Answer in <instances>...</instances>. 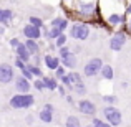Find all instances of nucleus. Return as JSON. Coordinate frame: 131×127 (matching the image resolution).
<instances>
[{
  "mask_svg": "<svg viewBox=\"0 0 131 127\" xmlns=\"http://www.w3.org/2000/svg\"><path fill=\"white\" fill-rule=\"evenodd\" d=\"M131 0H98L100 17L106 22L111 32L123 28L125 25V10Z\"/></svg>",
  "mask_w": 131,
  "mask_h": 127,
  "instance_id": "obj_1",
  "label": "nucleus"
},
{
  "mask_svg": "<svg viewBox=\"0 0 131 127\" xmlns=\"http://www.w3.org/2000/svg\"><path fill=\"white\" fill-rule=\"evenodd\" d=\"M71 12L80 20L91 22V20H95V18L100 17L98 0H73V3H71Z\"/></svg>",
  "mask_w": 131,
  "mask_h": 127,
  "instance_id": "obj_2",
  "label": "nucleus"
},
{
  "mask_svg": "<svg viewBox=\"0 0 131 127\" xmlns=\"http://www.w3.org/2000/svg\"><path fill=\"white\" fill-rule=\"evenodd\" d=\"M68 36L75 41H86L91 36V25L85 20H77V22L70 23Z\"/></svg>",
  "mask_w": 131,
  "mask_h": 127,
  "instance_id": "obj_3",
  "label": "nucleus"
},
{
  "mask_svg": "<svg viewBox=\"0 0 131 127\" xmlns=\"http://www.w3.org/2000/svg\"><path fill=\"white\" fill-rule=\"evenodd\" d=\"M35 96L32 92H17L10 97L8 106L12 109H28L35 104Z\"/></svg>",
  "mask_w": 131,
  "mask_h": 127,
  "instance_id": "obj_4",
  "label": "nucleus"
},
{
  "mask_svg": "<svg viewBox=\"0 0 131 127\" xmlns=\"http://www.w3.org/2000/svg\"><path fill=\"white\" fill-rule=\"evenodd\" d=\"M101 116L105 121H108L113 127H119L123 122V114L116 106H110V104H105V107L101 109Z\"/></svg>",
  "mask_w": 131,
  "mask_h": 127,
  "instance_id": "obj_5",
  "label": "nucleus"
},
{
  "mask_svg": "<svg viewBox=\"0 0 131 127\" xmlns=\"http://www.w3.org/2000/svg\"><path fill=\"white\" fill-rule=\"evenodd\" d=\"M126 41H128V33H126L123 28H119V30H115V32L111 33L108 46H110V50H111V51H115V53H119V51L125 48Z\"/></svg>",
  "mask_w": 131,
  "mask_h": 127,
  "instance_id": "obj_6",
  "label": "nucleus"
},
{
  "mask_svg": "<svg viewBox=\"0 0 131 127\" xmlns=\"http://www.w3.org/2000/svg\"><path fill=\"white\" fill-rule=\"evenodd\" d=\"M103 64H105V61H103L101 58H98V56L90 58L86 63H85V66H83V76H85V78L100 76V71H101Z\"/></svg>",
  "mask_w": 131,
  "mask_h": 127,
  "instance_id": "obj_7",
  "label": "nucleus"
},
{
  "mask_svg": "<svg viewBox=\"0 0 131 127\" xmlns=\"http://www.w3.org/2000/svg\"><path fill=\"white\" fill-rule=\"evenodd\" d=\"M77 109L80 114H83L85 117H95L96 114H98V107H96V104L91 101V99H86V97H81L80 101L77 102Z\"/></svg>",
  "mask_w": 131,
  "mask_h": 127,
  "instance_id": "obj_8",
  "label": "nucleus"
},
{
  "mask_svg": "<svg viewBox=\"0 0 131 127\" xmlns=\"http://www.w3.org/2000/svg\"><path fill=\"white\" fill-rule=\"evenodd\" d=\"M15 66L8 63H0V84H10L15 81Z\"/></svg>",
  "mask_w": 131,
  "mask_h": 127,
  "instance_id": "obj_9",
  "label": "nucleus"
},
{
  "mask_svg": "<svg viewBox=\"0 0 131 127\" xmlns=\"http://www.w3.org/2000/svg\"><path fill=\"white\" fill-rule=\"evenodd\" d=\"M22 35L25 36V38H32V40H43L42 28L32 25V23H27V25L22 28Z\"/></svg>",
  "mask_w": 131,
  "mask_h": 127,
  "instance_id": "obj_10",
  "label": "nucleus"
},
{
  "mask_svg": "<svg viewBox=\"0 0 131 127\" xmlns=\"http://www.w3.org/2000/svg\"><path fill=\"white\" fill-rule=\"evenodd\" d=\"M33 88L32 81L27 79V78H23L22 74L20 76L15 78V81H13V89H15L17 92H30V89Z\"/></svg>",
  "mask_w": 131,
  "mask_h": 127,
  "instance_id": "obj_11",
  "label": "nucleus"
},
{
  "mask_svg": "<svg viewBox=\"0 0 131 127\" xmlns=\"http://www.w3.org/2000/svg\"><path fill=\"white\" fill-rule=\"evenodd\" d=\"M43 64H45V68H47V69L55 71V69H57V68L61 64V58L58 56V54L47 53V54L43 56Z\"/></svg>",
  "mask_w": 131,
  "mask_h": 127,
  "instance_id": "obj_12",
  "label": "nucleus"
},
{
  "mask_svg": "<svg viewBox=\"0 0 131 127\" xmlns=\"http://www.w3.org/2000/svg\"><path fill=\"white\" fill-rule=\"evenodd\" d=\"M48 25L57 26V28H60L61 32H67V30L70 28V20H68V17H53Z\"/></svg>",
  "mask_w": 131,
  "mask_h": 127,
  "instance_id": "obj_13",
  "label": "nucleus"
},
{
  "mask_svg": "<svg viewBox=\"0 0 131 127\" xmlns=\"http://www.w3.org/2000/svg\"><path fill=\"white\" fill-rule=\"evenodd\" d=\"M13 18H15V12L12 8H2L0 7V25L8 26Z\"/></svg>",
  "mask_w": 131,
  "mask_h": 127,
  "instance_id": "obj_14",
  "label": "nucleus"
},
{
  "mask_svg": "<svg viewBox=\"0 0 131 127\" xmlns=\"http://www.w3.org/2000/svg\"><path fill=\"white\" fill-rule=\"evenodd\" d=\"M25 46L28 48V51L33 54H38L40 51H42V40H32V38H25Z\"/></svg>",
  "mask_w": 131,
  "mask_h": 127,
  "instance_id": "obj_15",
  "label": "nucleus"
},
{
  "mask_svg": "<svg viewBox=\"0 0 131 127\" xmlns=\"http://www.w3.org/2000/svg\"><path fill=\"white\" fill-rule=\"evenodd\" d=\"M13 51H15V54H17V56H20L25 63H30V61H32V53L28 51V48L25 46V43H23V41L20 43Z\"/></svg>",
  "mask_w": 131,
  "mask_h": 127,
  "instance_id": "obj_16",
  "label": "nucleus"
},
{
  "mask_svg": "<svg viewBox=\"0 0 131 127\" xmlns=\"http://www.w3.org/2000/svg\"><path fill=\"white\" fill-rule=\"evenodd\" d=\"M61 64H63L67 69H75L77 68V64H78V54H75V53H70V54H67V56H63L61 58Z\"/></svg>",
  "mask_w": 131,
  "mask_h": 127,
  "instance_id": "obj_17",
  "label": "nucleus"
},
{
  "mask_svg": "<svg viewBox=\"0 0 131 127\" xmlns=\"http://www.w3.org/2000/svg\"><path fill=\"white\" fill-rule=\"evenodd\" d=\"M100 76H101L105 81H113V79H115V69H113L111 64H110V63L103 64L101 71H100Z\"/></svg>",
  "mask_w": 131,
  "mask_h": 127,
  "instance_id": "obj_18",
  "label": "nucleus"
},
{
  "mask_svg": "<svg viewBox=\"0 0 131 127\" xmlns=\"http://www.w3.org/2000/svg\"><path fill=\"white\" fill-rule=\"evenodd\" d=\"M53 114H55V112H51V111H48V109L42 107L38 111V114H37V117H38V121L43 122V124H51V122H53Z\"/></svg>",
  "mask_w": 131,
  "mask_h": 127,
  "instance_id": "obj_19",
  "label": "nucleus"
},
{
  "mask_svg": "<svg viewBox=\"0 0 131 127\" xmlns=\"http://www.w3.org/2000/svg\"><path fill=\"white\" fill-rule=\"evenodd\" d=\"M43 81H45V86H47V91H57L58 86H60V79H57L55 76H48V74H45L43 76Z\"/></svg>",
  "mask_w": 131,
  "mask_h": 127,
  "instance_id": "obj_20",
  "label": "nucleus"
},
{
  "mask_svg": "<svg viewBox=\"0 0 131 127\" xmlns=\"http://www.w3.org/2000/svg\"><path fill=\"white\" fill-rule=\"evenodd\" d=\"M123 30L128 33V36H131V2H128L125 10V25H123Z\"/></svg>",
  "mask_w": 131,
  "mask_h": 127,
  "instance_id": "obj_21",
  "label": "nucleus"
},
{
  "mask_svg": "<svg viewBox=\"0 0 131 127\" xmlns=\"http://www.w3.org/2000/svg\"><path fill=\"white\" fill-rule=\"evenodd\" d=\"M63 127H83V124H81V121H80L78 116L70 114V116H67V119H65Z\"/></svg>",
  "mask_w": 131,
  "mask_h": 127,
  "instance_id": "obj_22",
  "label": "nucleus"
},
{
  "mask_svg": "<svg viewBox=\"0 0 131 127\" xmlns=\"http://www.w3.org/2000/svg\"><path fill=\"white\" fill-rule=\"evenodd\" d=\"M73 91L77 92L78 96H81V97H85V94L88 92V89H86V84H85V81H80V83L73 84Z\"/></svg>",
  "mask_w": 131,
  "mask_h": 127,
  "instance_id": "obj_23",
  "label": "nucleus"
},
{
  "mask_svg": "<svg viewBox=\"0 0 131 127\" xmlns=\"http://www.w3.org/2000/svg\"><path fill=\"white\" fill-rule=\"evenodd\" d=\"M27 68H28V69L33 73V76H35V78H43V76H45V73H43V69H42V68H40V66H37V64H33L32 61H30V63L27 64Z\"/></svg>",
  "mask_w": 131,
  "mask_h": 127,
  "instance_id": "obj_24",
  "label": "nucleus"
},
{
  "mask_svg": "<svg viewBox=\"0 0 131 127\" xmlns=\"http://www.w3.org/2000/svg\"><path fill=\"white\" fill-rule=\"evenodd\" d=\"M32 84H33V89H35V91H38V92L47 91V86H45L43 78H35V79L32 81Z\"/></svg>",
  "mask_w": 131,
  "mask_h": 127,
  "instance_id": "obj_25",
  "label": "nucleus"
},
{
  "mask_svg": "<svg viewBox=\"0 0 131 127\" xmlns=\"http://www.w3.org/2000/svg\"><path fill=\"white\" fill-rule=\"evenodd\" d=\"M91 124L95 127H113L110 124L108 121H105L103 117H98V116H95V117H91Z\"/></svg>",
  "mask_w": 131,
  "mask_h": 127,
  "instance_id": "obj_26",
  "label": "nucleus"
},
{
  "mask_svg": "<svg viewBox=\"0 0 131 127\" xmlns=\"http://www.w3.org/2000/svg\"><path fill=\"white\" fill-rule=\"evenodd\" d=\"M101 101L105 102V104H110V106H116V104H118V101H119V99L116 97L115 94H103V96H101Z\"/></svg>",
  "mask_w": 131,
  "mask_h": 127,
  "instance_id": "obj_27",
  "label": "nucleus"
},
{
  "mask_svg": "<svg viewBox=\"0 0 131 127\" xmlns=\"http://www.w3.org/2000/svg\"><path fill=\"white\" fill-rule=\"evenodd\" d=\"M28 23L38 26V28H43V26H45V20L42 18V17H37V15H30L28 17Z\"/></svg>",
  "mask_w": 131,
  "mask_h": 127,
  "instance_id": "obj_28",
  "label": "nucleus"
},
{
  "mask_svg": "<svg viewBox=\"0 0 131 127\" xmlns=\"http://www.w3.org/2000/svg\"><path fill=\"white\" fill-rule=\"evenodd\" d=\"M68 38H70V36L67 35V32H63L57 40H55V45H57L58 48H60V46H65V45H68Z\"/></svg>",
  "mask_w": 131,
  "mask_h": 127,
  "instance_id": "obj_29",
  "label": "nucleus"
},
{
  "mask_svg": "<svg viewBox=\"0 0 131 127\" xmlns=\"http://www.w3.org/2000/svg\"><path fill=\"white\" fill-rule=\"evenodd\" d=\"M68 76L71 78V81H73V84H77V83H80V81H83V73H78V71H75V69H71L70 73H68Z\"/></svg>",
  "mask_w": 131,
  "mask_h": 127,
  "instance_id": "obj_30",
  "label": "nucleus"
},
{
  "mask_svg": "<svg viewBox=\"0 0 131 127\" xmlns=\"http://www.w3.org/2000/svg\"><path fill=\"white\" fill-rule=\"evenodd\" d=\"M27 64H28V63H25L20 56H17V54H15V58H13V66H15V69L22 71L23 68H27Z\"/></svg>",
  "mask_w": 131,
  "mask_h": 127,
  "instance_id": "obj_31",
  "label": "nucleus"
},
{
  "mask_svg": "<svg viewBox=\"0 0 131 127\" xmlns=\"http://www.w3.org/2000/svg\"><path fill=\"white\" fill-rule=\"evenodd\" d=\"M60 83L67 86V89H68V91H70V92L73 91V81H71V78L68 76V73H67V74H65V76H63V78H61V79H60Z\"/></svg>",
  "mask_w": 131,
  "mask_h": 127,
  "instance_id": "obj_32",
  "label": "nucleus"
},
{
  "mask_svg": "<svg viewBox=\"0 0 131 127\" xmlns=\"http://www.w3.org/2000/svg\"><path fill=\"white\" fill-rule=\"evenodd\" d=\"M70 53H73V50H71V46H68V45H65V46H60V48H58V51H57V54H58L60 58L67 56V54H70Z\"/></svg>",
  "mask_w": 131,
  "mask_h": 127,
  "instance_id": "obj_33",
  "label": "nucleus"
},
{
  "mask_svg": "<svg viewBox=\"0 0 131 127\" xmlns=\"http://www.w3.org/2000/svg\"><path fill=\"white\" fill-rule=\"evenodd\" d=\"M67 71H68V69H67V68H65V66H63V64H60V66H58V68H57V69H55V71H53V73H55V74H53V76H55V78H57V79H61V78H63V76H65V74H67Z\"/></svg>",
  "mask_w": 131,
  "mask_h": 127,
  "instance_id": "obj_34",
  "label": "nucleus"
},
{
  "mask_svg": "<svg viewBox=\"0 0 131 127\" xmlns=\"http://www.w3.org/2000/svg\"><path fill=\"white\" fill-rule=\"evenodd\" d=\"M20 74H22L23 78H27V79H30V81H33V79H35V76H33V73H32V71L28 69V68H23V69L20 71Z\"/></svg>",
  "mask_w": 131,
  "mask_h": 127,
  "instance_id": "obj_35",
  "label": "nucleus"
},
{
  "mask_svg": "<svg viewBox=\"0 0 131 127\" xmlns=\"http://www.w3.org/2000/svg\"><path fill=\"white\" fill-rule=\"evenodd\" d=\"M32 63H33V64H37V66H42L43 58L40 56V53H38V54H33V56H32Z\"/></svg>",
  "mask_w": 131,
  "mask_h": 127,
  "instance_id": "obj_36",
  "label": "nucleus"
},
{
  "mask_svg": "<svg viewBox=\"0 0 131 127\" xmlns=\"http://www.w3.org/2000/svg\"><path fill=\"white\" fill-rule=\"evenodd\" d=\"M67 91H68V89H67V86L60 83V86H58V89H57V92L61 96V97H65V96H67Z\"/></svg>",
  "mask_w": 131,
  "mask_h": 127,
  "instance_id": "obj_37",
  "label": "nucleus"
},
{
  "mask_svg": "<svg viewBox=\"0 0 131 127\" xmlns=\"http://www.w3.org/2000/svg\"><path fill=\"white\" fill-rule=\"evenodd\" d=\"M10 46H12V50H15V48L17 46H18V45L20 43H22V41H20V38H17V36H13V38H10Z\"/></svg>",
  "mask_w": 131,
  "mask_h": 127,
  "instance_id": "obj_38",
  "label": "nucleus"
},
{
  "mask_svg": "<svg viewBox=\"0 0 131 127\" xmlns=\"http://www.w3.org/2000/svg\"><path fill=\"white\" fill-rule=\"evenodd\" d=\"M65 101H67V104H70V106H77V102H75L73 96H71L70 92H67V96H65Z\"/></svg>",
  "mask_w": 131,
  "mask_h": 127,
  "instance_id": "obj_39",
  "label": "nucleus"
},
{
  "mask_svg": "<svg viewBox=\"0 0 131 127\" xmlns=\"http://www.w3.org/2000/svg\"><path fill=\"white\" fill-rule=\"evenodd\" d=\"M43 107H45V109H48V111H51V112H55V106L51 104V102H47Z\"/></svg>",
  "mask_w": 131,
  "mask_h": 127,
  "instance_id": "obj_40",
  "label": "nucleus"
},
{
  "mask_svg": "<svg viewBox=\"0 0 131 127\" xmlns=\"http://www.w3.org/2000/svg\"><path fill=\"white\" fill-rule=\"evenodd\" d=\"M71 50H73V53H75V54H78V53H81V46H80V45H75V46H73V48H71Z\"/></svg>",
  "mask_w": 131,
  "mask_h": 127,
  "instance_id": "obj_41",
  "label": "nucleus"
},
{
  "mask_svg": "<svg viewBox=\"0 0 131 127\" xmlns=\"http://www.w3.org/2000/svg\"><path fill=\"white\" fill-rule=\"evenodd\" d=\"M25 122H27V124H28V125H32L33 124V116H27V117H25Z\"/></svg>",
  "mask_w": 131,
  "mask_h": 127,
  "instance_id": "obj_42",
  "label": "nucleus"
},
{
  "mask_svg": "<svg viewBox=\"0 0 131 127\" xmlns=\"http://www.w3.org/2000/svg\"><path fill=\"white\" fill-rule=\"evenodd\" d=\"M71 3H73V0H61V5H68L71 8Z\"/></svg>",
  "mask_w": 131,
  "mask_h": 127,
  "instance_id": "obj_43",
  "label": "nucleus"
},
{
  "mask_svg": "<svg viewBox=\"0 0 131 127\" xmlns=\"http://www.w3.org/2000/svg\"><path fill=\"white\" fill-rule=\"evenodd\" d=\"M128 83H126V81H121V83H119V88H121V89H128Z\"/></svg>",
  "mask_w": 131,
  "mask_h": 127,
  "instance_id": "obj_44",
  "label": "nucleus"
},
{
  "mask_svg": "<svg viewBox=\"0 0 131 127\" xmlns=\"http://www.w3.org/2000/svg\"><path fill=\"white\" fill-rule=\"evenodd\" d=\"M83 127H95V125H93L91 122H90V124H86V125H83Z\"/></svg>",
  "mask_w": 131,
  "mask_h": 127,
  "instance_id": "obj_45",
  "label": "nucleus"
},
{
  "mask_svg": "<svg viewBox=\"0 0 131 127\" xmlns=\"http://www.w3.org/2000/svg\"><path fill=\"white\" fill-rule=\"evenodd\" d=\"M0 38H2V35H0Z\"/></svg>",
  "mask_w": 131,
  "mask_h": 127,
  "instance_id": "obj_46",
  "label": "nucleus"
},
{
  "mask_svg": "<svg viewBox=\"0 0 131 127\" xmlns=\"http://www.w3.org/2000/svg\"><path fill=\"white\" fill-rule=\"evenodd\" d=\"M28 127H32V125H28Z\"/></svg>",
  "mask_w": 131,
  "mask_h": 127,
  "instance_id": "obj_47",
  "label": "nucleus"
}]
</instances>
